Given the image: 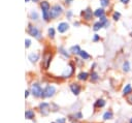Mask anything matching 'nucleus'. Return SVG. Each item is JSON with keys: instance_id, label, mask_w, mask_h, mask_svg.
Returning <instances> with one entry per match:
<instances>
[{"instance_id": "obj_12", "label": "nucleus", "mask_w": 132, "mask_h": 123, "mask_svg": "<svg viewBox=\"0 0 132 123\" xmlns=\"http://www.w3.org/2000/svg\"><path fill=\"white\" fill-rule=\"evenodd\" d=\"M81 14L84 16V18L86 19V20H91L92 19V10L90 9V8H87L86 10H84L82 12H81Z\"/></svg>"}, {"instance_id": "obj_17", "label": "nucleus", "mask_w": 132, "mask_h": 123, "mask_svg": "<svg viewBox=\"0 0 132 123\" xmlns=\"http://www.w3.org/2000/svg\"><path fill=\"white\" fill-rule=\"evenodd\" d=\"M94 14H95L96 17L101 18V17H103V16H104V9H103V8H98V9H96V10H95Z\"/></svg>"}, {"instance_id": "obj_32", "label": "nucleus", "mask_w": 132, "mask_h": 123, "mask_svg": "<svg viewBox=\"0 0 132 123\" xmlns=\"http://www.w3.org/2000/svg\"><path fill=\"white\" fill-rule=\"evenodd\" d=\"M30 42H31L30 39H26V40H25V45H26V48H28V47L30 45Z\"/></svg>"}, {"instance_id": "obj_6", "label": "nucleus", "mask_w": 132, "mask_h": 123, "mask_svg": "<svg viewBox=\"0 0 132 123\" xmlns=\"http://www.w3.org/2000/svg\"><path fill=\"white\" fill-rule=\"evenodd\" d=\"M69 88H70V91L72 92V94H74L75 96H77V95L80 93V91H81V87H80V85L77 84V83H72V84H70V85H69Z\"/></svg>"}, {"instance_id": "obj_25", "label": "nucleus", "mask_w": 132, "mask_h": 123, "mask_svg": "<svg viewBox=\"0 0 132 123\" xmlns=\"http://www.w3.org/2000/svg\"><path fill=\"white\" fill-rule=\"evenodd\" d=\"M60 107H59V105H57L56 103H51V111H54V112H57L58 110H59Z\"/></svg>"}, {"instance_id": "obj_33", "label": "nucleus", "mask_w": 132, "mask_h": 123, "mask_svg": "<svg viewBox=\"0 0 132 123\" xmlns=\"http://www.w3.org/2000/svg\"><path fill=\"white\" fill-rule=\"evenodd\" d=\"M93 40H94V41H97V40H99V35H98V34H95V35H94V38H93Z\"/></svg>"}, {"instance_id": "obj_16", "label": "nucleus", "mask_w": 132, "mask_h": 123, "mask_svg": "<svg viewBox=\"0 0 132 123\" xmlns=\"http://www.w3.org/2000/svg\"><path fill=\"white\" fill-rule=\"evenodd\" d=\"M51 58H52V56H51V54L50 55H46L45 57H44V68L46 69V68H48V66H50V63H51Z\"/></svg>"}, {"instance_id": "obj_5", "label": "nucleus", "mask_w": 132, "mask_h": 123, "mask_svg": "<svg viewBox=\"0 0 132 123\" xmlns=\"http://www.w3.org/2000/svg\"><path fill=\"white\" fill-rule=\"evenodd\" d=\"M113 118H114V113H113V111L112 110H106L103 114H102V121H104V122H106V121H111V120H113Z\"/></svg>"}, {"instance_id": "obj_15", "label": "nucleus", "mask_w": 132, "mask_h": 123, "mask_svg": "<svg viewBox=\"0 0 132 123\" xmlns=\"http://www.w3.org/2000/svg\"><path fill=\"white\" fill-rule=\"evenodd\" d=\"M122 68H123V71L125 72V73H127V72H129L130 71V69H131V66H130V63H129V61H124V63H123V65H122Z\"/></svg>"}, {"instance_id": "obj_38", "label": "nucleus", "mask_w": 132, "mask_h": 123, "mask_svg": "<svg viewBox=\"0 0 132 123\" xmlns=\"http://www.w3.org/2000/svg\"><path fill=\"white\" fill-rule=\"evenodd\" d=\"M69 1H71V0H66V3H69Z\"/></svg>"}, {"instance_id": "obj_27", "label": "nucleus", "mask_w": 132, "mask_h": 123, "mask_svg": "<svg viewBox=\"0 0 132 123\" xmlns=\"http://www.w3.org/2000/svg\"><path fill=\"white\" fill-rule=\"evenodd\" d=\"M100 3H101V5L103 7H105V6H107L109 4V0H100Z\"/></svg>"}, {"instance_id": "obj_11", "label": "nucleus", "mask_w": 132, "mask_h": 123, "mask_svg": "<svg viewBox=\"0 0 132 123\" xmlns=\"http://www.w3.org/2000/svg\"><path fill=\"white\" fill-rule=\"evenodd\" d=\"M88 78H90V74L86 71H80L77 74V80H79V81H86V80H88Z\"/></svg>"}, {"instance_id": "obj_19", "label": "nucleus", "mask_w": 132, "mask_h": 123, "mask_svg": "<svg viewBox=\"0 0 132 123\" xmlns=\"http://www.w3.org/2000/svg\"><path fill=\"white\" fill-rule=\"evenodd\" d=\"M71 53H73V54H79V52H80V49H79V47L78 45H73V47H71L70 48V50H69Z\"/></svg>"}, {"instance_id": "obj_40", "label": "nucleus", "mask_w": 132, "mask_h": 123, "mask_svg": "<svg viewBox=\"0 0 132 123\" xmlns=\"http://www.w3.org/2000/svg\"><path fill=\"white\" fill-rule=\"evenodd\" d=\"M33 1H37V0H33Z\"/></svg>"}, {"instance_id": "obj_22", "label": "nucleus", "mask_w": 132, "mask_h": 123, "mask_svg": "<svg viewBox=\"0 0 132 123\" xmlns=\"http://www.w3.org/2000/svg\"><path fill=\"white\" fill-rule=\"evenodd\" d=\"M42 16H43V19H44L45 21L50 20V19H51V17H50V10H43V11H42Z\"/></svg>"}, {"instance_id": "obj_8", "label": "nucleus", "mask_w": 132, "mask_h": 123, "mask_svg": "<svg viewBox=\"0 0 132 123\" xmlns=\"http://www.w3.org/2000/svg\"><path fill=\"white\" fill-rule=\"evenodd\" d=\"M130 94H132V85H131V84H126V85L123 87L122 95H123L124 97H128Z\"/></svg>"}, {"instance_id": "obj_7", "label": "nucleus", "mask_w": 132, "mask_h": 123, "mask_svg": "<svg viewBox=\"0 0 132 123\" xmlns=\"http://www.w3.org/2000/svg\"><path fill=\"white\" fill-rule=\"evenodd\" d=\"M105 105H106V100H105L104 98H98V99H96V101L94 102L93 107H94L95 110H101V109H103Z\"/></svg>"}, {"instance_id": "obj_9", "label": "nucleus", "mask_w": 132, "mask_h": 123, "mask_svg": "<svg viewBox=\"0 0 132 123\" xmlns=\"http://www.w3.org/2000/svg\"><path fill=\"white\" fill-rule=\"evenodd\" d=\"M29 33H30V35H32V36H34V37H36L37 39H39L41 36H40V32L38 31V29L36 28V27H34V26H32V25H30L29 26Z\"/></svg>"}, {"instance_id": "obj_34", "label": "nucleus", "mask_w": 132, "mask_h": 123, "mask_svg": "<svg viewBox=\"0 0 132 123\" xmlns=\"http://www.w3.org/2000/svg\"><path fill=\"white\" fill-rule=\"evenodd\" d=\"M121 2H122V3H125V4H127V3L129 2V0H121Z\"/></svg>"}, {"instance_id": "obj_37", "label": "nucleus", "mask_w": 132, "mask_h": 123, "mask_svg": "<svg viewBox=\"0 0 132 123\" xmlns=\"http://www.w3.org/2000/svg\"><path fill=\"white\" fill-rule=\"evenodd\" d=\"M70 123H78L77 121H72V122H70Z\"/></svg>"}, {"instance_id": "obj_41", "label": "nucleus", "mask_w": 132, "mask_h": 123, "mask_svg": "<svg viewBox=\"0 0 132 123\" xmlns=\"http://www.w3.org/2000/svg\"><path fill=\"white\" fill-rule=\"evenodd\" d=\"M26 1H29V0H26Z\"/></svg>"}, {"instance_id": "obj_26", "label": "nucleus", "mask_w": 132, "mask_h": 123, "mask_svg": "<svg viewBox=\"0 0 132 123\" xmlns=\"http://www.w3.org/2000/svg\"><path fill=\"white\" fill-rule=\"evenodd\" d=\"M48 36L50 37H54L55 36V30H54V28H50L48 29Z\"/></svg>"}, {"instance_id": "obj_20", "label": "nucleus", "mask_w": 132, "mask_h": 123, "mask_svg": "<svg viewBox=\"0 0 132 123\" xmlns=\"http://www.w3.org/2000/svg\"><path fill=\"white\" fill-rule=\"evenodd\" d=\"M79 56H80L84 60H87V59H89V58H90V55H89L86 51H81V50H80V52H79Z\"/></svg>"}, {"instance_id": "obj_18", "label": "nucleus", "mask_w": 132, "mask_h": 123, "mask_svg": "<svg viewBox=\"0 0 132 123\" xmlns=\"http://www.w3.org/2000/svg\"><path fill=\"white\" fill-rule=\"evenodd\" d=\"M40 6H41V8H42V11H43V10H50V4H48V2H46V1H42V2L40 3Z\"/></svg>"}, {"instance_id": "obj_31", "label": "nucleus", "mask_w": 132, "mask_h": 123, "mask_svg": "<svg viewBox=\"0 0 132 123\" xmlns=\"http://www.w3.org/2000/svg\"><path fill=\"white\" fill-rule=\"evenodd\" d=\"M60 51H61L60 53H61L62 55H64V56H65V57H67V58L69 57V56H68V54H67V53H66V52H65V51H64V50H63L62 48H60Z\"/></svg>"}, {"instance_id": "obj_3", "label": "nucleus", "mask_w": 132, "mask_h": 123, "mask_svg": "<svg viewBox=\"0 0 132 123\" xmlns=\"http://www.w3.org/2000/svg\"><path fill=\"white\" fill-rule=\"evenodd\" d=\"M38 107H39V112L42 116H47L51 113V104L47 102H41Z\"/></svg>"}, {"instance_id": "obj_35", "label": "nucleus", "mask_w": 132, "mask_h": 123, "mask_svg": "<svg viewBox=\"0 0 132 123\" xmlns=\"http://www.w3.org/2000/svg\"><path fill=\"white\" fill-rule=\"evenodd\" d=\"M28 96H29V91H26V92H25V97L27 98Z\"/></svg>"}, {"instance_id": "obj_36", "label": "nucleus", "mask_w": 132, "mask_h": 123, "mask_svg": "<svg viewBox=\"0 0 132 123\" xmlns=\"http://www.w3.org/2000/svg\"><path fill=\"white\" fill-rule=\"evenodd\" d=\"M127 123H132V116H131V117L128 119V122H127Z\"/></svg>"}, {"instance_id": "obj_13", "label": "nucleus", "mask_w": 132, "mask_h": 123, "mask_svg": "<svg viewBox=\"0 0 132 123\" xmlns=\"http://www.w3.org/2000/svg\"><path fill=\"white\" fill-rule=\"evenodd\" d=\"M99 74L96 72V71H92L91 72V74H90V81L92 82V83H96V82H98L99 81Z\"/></svg>"}, {"instance_id": "obj_10", "label": "nucleus", "mask_w": 132, "mask_h": 123, "mask_svg": "<svg viewBox=\"0 0 132 123\" xmlns=\"http://www.w3.org/2000/svg\"><path fill=\"white\" fill-rule=\"evenodd\" d=\"M68 28H69V25H68L67 23H65V22H62V23H60V24L58 25V31H59L60 33L65 32Z\"/></svg>"}, {"instance_id": "obj_21", "label": "nucleus", "mask_w": 132, "mask_h": 123, "mask_svg": "<svg viewBox=\"0 0 132 123\" xmlns=\"http://www.w3.org/2000/svg\"><path fill=\"white\" fill-rule=\"evenodd\" d=\"M29 60H31L32 62H36L38 60V55L37 54H34V53L30 54L29 55Z\"/></svg>"}, {"instance_id": "obj_30", "label": "nucleus", "mask_w": 132, "mask_h": 123, "mask_svg": "<svg viewBox=\"0 0 132 123\" xmlns=\"http://www.w3.org/2000/svg\"><path fill=\"white\" fill-rule=\"evenodd\" d=\"M126 100H127V102H128L129 104L132 105V94H130L128 97H126Z\"/></svg>"}, {"instance_id": "obj_23", "label": "nucleus", "mask_w": 132, "mask_h": 123, "mask_svg": "<svg viewBox=\"0 0 132 123\" xmlns=\"http://www.w3.org/2000/svg\"><path fill=\"white\" fill-rule=\"evenodd\" d=\"M55 122L56 123H67V118H65V117H59V118L56 119Z\"/></svg>"}, {"instance_id": "obj_28", "label": "nucleus", "mask_w": 132, "mask_h": 123, "mask_svg": "<svg viewBox=\"0 0 132 123\" xmlns=\"http://www.w3.org/2000/svg\"><path fill=\"white\" fill-rule=\"evenodd\" d=\"M37 18H38V14H37V12H35V11H32V12H31V19H32V20H37Z\"/></svg>"}, {"instance_id": "obj_24", "label": "nucleus", "mask_w": 132, "mask_h": 123, "mask_svg": "<svg viewBox=\"0 0 132 123\" xmlns=\"http://www.w3.org/2000/svg\"><path fill=\"white\" fill-rule=\"evenodd\" d=\"M101 27H103V25H102L100 22H97V23H95V24H94V30H95V31L99 30Z\"/></svg>"}, {"instance_id": "obj_14", "label": "nucleus", "mask_w": 132, "mask_h": 123, "mask_svg": "<svg viewBox=\"0 0 132 123\" xmlns=\"http://www.w3.org/2000/svg\"><path fill=\"white\" fill-rule=\"evenodd\" d=\"M25 117H26V119H28V120L34 119V117H35L34 111H32V110H27V111L25 112Z\"/></svg>"}, {"instance_id": "obj_1", "label": "nucleus", "mask_w": 132, "mask_h": 123, "mask_svg": "<svg viewBox=\"0 0 132 123\" xmlns=\"http://www.w3.org/2000/svg\"><path fill=\"white\" fill-rule=\"evenodd\" d=\"M31 93L34 97H42V92H43V89L41 88V86L38 84V83H34L31 85Z\"/></svg>"}, {"instance_id": "obj_39", "label": "nucleus", "mask_w": 132, "mask_h": 123, "mask_svg": "<svg viewBox=\"0 0 132 123\" xmlns=\"http://www.w3.org/2000/svg\"><path fill=\"white\" fill-rule=\"evenodd\" d=\"M51 123H56V122H55V121H54V122H51Z\"/></svg>"}, {"instance_id": "obj_4", "label": "nucleus", "mask_w": 132, "mask_h": 123, "mask_svg": "<svg viewBox=\"0 0 132 123\" xmlns=\"http://www.w3.org/2000/svg\"><path fill=\"white\" fill-rule=\"evenodd\" d=\"M61 13H62V7L59 4L54 5L52 7V9L50 10V17L51 18H58Z\"/></svg>"}, {"instance_id": "obj_2", "label": "nucleus", "mask_w": 132, "mask_h": 123, "mask_svg": "<svg viewBox=\"0 0 132 123\" xmlns=\"http://www.w3.org/2000/svg\"><path fill=\"white\" fill-rule=\"evenodd\" d=\"M56 93V87L53 85H47L42 92V98H50L52 96H54Z\"/></svg>"}, {"instance_id": "obj_29", "label": "nucleus", "mask_w": 132, "mask_h": 123, "mask_svg": "<svg viewBox=\"0 0 132 123\" xmlns=\"http://www.w3.org/2000/svg\"><path fill=\"white\" fill-rule=\"evenodd\" d=\"M120 16H121V14H120V12H117V11H116V12L113 13V16H112V18H113V20H116V21H118V20L120 19Z\"/></svg>"}]
</instances>
